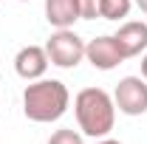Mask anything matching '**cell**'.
Instances as JSON below:
<instances>
[{"mask_svg": "<svg viewBox=\"0 0 147 144\" xmlns=\"http://www.w3.org/2000/svg\"><path fill=\"white\" fill-rule=\"evenodd\" d=\"M74 113H76L79 130L93 139H105L116 122V105L110 93L102 88H82L74 96Z\"/></svg>", "mask_w": 147, "mask_h": 144, "instance_id": "6da1fadb", "label": "cell"}, {"mask_svg": "<svg viewBox=\"0 0 147 144\" xmlns=\"http://www.w3.org/2000/svg\"><path fill=\"white\" fill-rule=\"evenodd\" d=\"M68 102H71V93L65 88V82L37 79L23 93V113L37 124H48V122H57L68 110Z\"/></svg>", "mask_w": 147, "mask_h": 144, "instance_id": "7a4b0ae2", "label": "cell"}, {"mask_svg": "<svg viewBox=\"0 0 147 144\" xmlns=\"http://www.w3.org/2000/svg\"><path fill=\"white\" fill-rule=\"evenodd\" d=\"M45 51H48V59L57 68H76L85 57V42L82 37L74 34L71 28H57L54 34L48 37L45 42Z\"/></svg>", "mask_w": 147, "mask_h": 144, "instance_id": "3957f363", "label": "cell"}, {"mask_svg": "<svg viewBox=\"0 0 147 144\" xmlns=\"http://www.w3.org/2000/svg\"><path fill=\"white\" fill-rule=\"evenodd\" d=\"M113 105L125 116H144L147 113V79L125 76L113 90Z\"/></svg>", "mask_w": 147, "mask_h": 144, "instance_id": "277c9868", "label": "cell"}, {"mask_svg": "<svg viewBox=\"0 0 147 144\" xmlns=\"http://www.w3.org/2000/svg\"><path fill=\"white\" fill-rule=\"evenodd\" d=\"M85 57H88V62H91L93 68H99V71H113L116 65L125 62V54L119 51L113 34L93 37L91 42L85 45Z\"/></svg>", "mask_w": 147, "mask_h": 144, "instance_id": "5b68a950", "label": "cell"}, {"mask_svg": "<svg viewBox=\"0 0 147 144\" xmlns=\"http://www.w3.org/2000/svg\"><path fill=\"white\" fill-rule=\"evenodd\" d=\"M113 40H116L119 51L125 54V59L127 57H139L147 48V23H142V20H127V23L119 26V31L113 34Z\"/></svg>", "mask_w": 147, "mask_h": 144, "instance_id": "8992f818", "label": "cell"}, {"mask_svg": "<svg viewBox=\"0 0 147 144\" xmlns=\"http://www.w3.org/2000/svg\"><path fill=\"white\" fill-rule=\"evenodd\" d=\"M48 51L42 48V45H26V48H20L17 57H14V71L23 76V79H40L42 73L48 71Z\"/></svg>", "mask_w": 147, "mask_h": 144, "instance_id": "52a82bcc", "label": "cell"}, {"mask_svg": "<svg viewBox=\"0 0 147 144\" xmlns=\"http://www.w3.org/2000/svg\"><path fill=\"white\" fill-rule=\"evenodd\" d=\"M45 20L54 28H71L76 20H82L79 0H45Z\"/></svg>", "mask_w": 147, "mask_h": 144, "instance_id": "ba28073f", "label": "cell"}, {"mask_svg": "<svg viewBox=\"0 0 147 144\" xmlns=\"http://www.w3.org/2000/svg\"><path fill=\"white\" fill-rule=\"evenodd\" d=\"M130 14V0H99V17L122 20Z\"/></svg>", "mask_w": 147, "mask_h": 144, "instance_id": "9c48e42d", "label": "cell"}, {"mask_svg": "<svg viewBox=\"0 0 147 144\" xmlns=\"http://www.w3.org/2000/svg\"><path fill=\"white\" fill-rule=\"evenodd\" d=\"M48 144H82V136H79L74 127H59V130L51 133Z\"/></svg>", "mask_w": 147, "mask_h": 144, "instance_id": "30bf717a", "label": "cell"}, {"mask_svg": "<svg viewBox=\"0 0 147 144\" xmlns=\"http://www.w3.org/2000/svg\"><path fill=\"white\" fill-rule=\"evenodd\" d=\"M79 14H82V20L99 17V0H79Z\"/></svg>", "mask_w": 147, "mask_h": 144, "instance_id": "8fae6325", "label": "cell"}, {"mask_svg": "<svg viewBox=\"0 0 147 144\" xmlns=\"http://www.w3.org/2000/svg\"><path fill=\"white\" fill-rule=\"evenodd\" d=\"M142 79H147V54L142 57Z\"/></svg>", "mask_w": 147, "mask_h": 144, "instance_id": "7c38bea8", "label": "cell"}, {"mask_svg": "<svg viewBox=\"0 0 147 144\" xmlns=\"http://www.w3.org/2000/svg\"><path fill=\"white\" fill-rule=\"evenodd\" d=\"M96 144H122V141H116V139H99Z\"/></svg>", "mask_w": 147, "mask_h": 144, "instance_id": "4fadbf2b", "label": "cell"}, {"mask_svg": "<svg viewBox=\"0 0 147 144\" xmlns=\"http://www.w3.org/2000/svg\"><path fill=\"white\" fill-rule=\"evenodd\" d=\"M136 6H139V9H142V11L147 14V0H136Z\"/></svg>", "mask_w": 147, "mask_h": 144, "instance_id": "5bb4252c", "label": "cell"}]
</instances>
